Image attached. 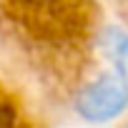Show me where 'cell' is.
Returning a JSON list of instances; mask_svg holds the SVG:
<instances>
[{
  "mask_svg": "<svg viewBox=\"0 0 128 128\" xmlns=\"http://www.w3.org/2000/svg\"><path fill=\"white\" fill-rule=\"evenodd\" d=\"M128 108V73L110 68L86 83L76 96V110L88 123H108Z\"/></svg>",
  "mask_w": 128,
  "mask_h": 128,
  "instance_id": "cell-1",
  "label": "cell"
},
{
  "mask_svg": "<svg viewBox=\"0 0 128 128\" xmlns=\"http://www.w3.org/2000/svg\"><path fill=\"white\" fill-rule=\"evenodd\" d=\"M100 50L110 60V66L128 73V30L110 25L100 38Z\"/></svg>",
  "mask_w": 128,
  "mask_h": 128,
  "instance_id": "cell-2",
  "label": "cell"
}]
</instances>
